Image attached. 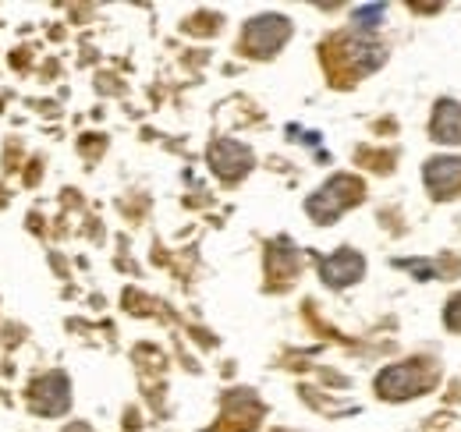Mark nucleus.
I'll list each match as a JSON object with an SVG mask.
<instances>
[{
	"label": "nucleus",
	"instance_id": "4",
	"mask_svg": "<svg viewBox=\"0 0 461 432\" xmlns=\"http://www.w3.org/2000/svg\"><path fill=\"white\" fill-rule=\"evenodd\" d=\"M419 369L415 365H394V369H387L384 376H380V393L384 397H411L415 390H419Z\"/></svg>",
	"mask_w": 461,
	"mask_h": 432
},
{
	"label": "nucleus",
	"instance_id": "1",
	"mask_svg": "<svg viewBox=\"0 0 461 432\" xmlns=\"http://www.w3.org/2000/svg\"><path fill=\"white\" fill-rule=\"evenodd\" d=\"M355 192H358V188L351 184V177H334V184H327L320 195L309 199V213H312V220H334Z\"/></svg>",
	"mask_w": 461,
	"mask_h": 432
},
{
	"label": "nucleus",
	"instance_id": "2",
	"mask_svg": "<svg viewBox=\"0 0 461 432\" xmlns=\"http://www.w3.org/2000/svg\"><path fill=\"white\" fill-rule=\"evenodd\" d=\"M426 181H429V192H433V195H444V199L461 192V160L458 157L433 160L426 166Z\"/></svg>",
	"mask_w": 461,
	"mask_h": 432
},
{
	"label": "nucleus",
	"instance_id": "3",
	"mask_svg": "<svg viewBox=\"0 0 461 432\" xmlns=\"http://www.w3.org/2000/svg\"><path fill=\"white\" fill-rule=\"evenodd\" d=\"M358 276H362V259L355 252H338V256H330L323 263V280L334 284V287H345Z\"/></svg>",
	"mask_w": 461,
	"mask_h": 432
},
{
	"label": "nucleus",
	"instance_id": "6",
	"mask_svg": "<svg viewBox=\"0 0 461 432\" xmlns=\"http://www.w3.org/2000/svg\"><path fill=\"white\" fill-rule=\"evenodd\" d=\"M384 11H387L384 4H366V7L355 11V22H358V25H376V22L384 18Z\"/></svg>",
	"mask_w": 461,
	"mask_h": 432
},
{
	"label": "nucleus",
	"instance_id": "5",
	"mask_svg": "<svg viewBox=\"0 0 461 432\" xmlns=\"http://www.w3.org/2000/svg\"><path fill=\"white\" fill-rule=\"evenodd\" d=\"M433 139L437 142H461V107L458 104H440L433 117Z\"/></svg>",
	"mask_w": 461,
	"mask_h": 432
}]
</instances>
